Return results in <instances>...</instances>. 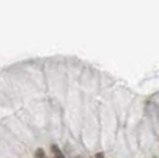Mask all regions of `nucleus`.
I'll return each instance as SVG.
<instances>
[{
	"label": "nucleus",
	"mask_w": 159,
	"mask_h": 158,
	"mask_svg": "<svg viewBox=\"0 0 159 158\" xmlns=\"http://www.w3.org/2000/svg\"><path fill=\"white\" fill-rule=\"evenodd\" d=\"M51 151H53V156H54V158H65V156H64V153L60 150V147H58L57 144H53V146H51Z\"/></svg>",
	"instance_id": "nucleus-1"
},
{
	"label": "nucleus",
	"mask_w": 159,
	"mask_h": 158,
	"mask_svg": "<svg viewBox=\"0 0 159 158\" xmlns=\"http://www.w3.org/2000/svg\"><path fill=\"white\" fill-rule=\"evenodd\" d=\"M35 158H47V157H46V153H44L43 148H38V150H36Z\"/></svg>",
	"instance_id": "nucleus-2"
},
{
	"label": "nucleus",
	"mask_w": 159,
	"mask_h": 158,
	"mask_svg": "<svg viewBox=\"0 0 159 158\" xmlns=\"http://www.w3.org/2000/svg\"><path fill=\"white\" fill-rule=\"evenodd\" d=\"M96 158H105V156H104L102 153H97L96 154Z\"/></svg>",
	"instance_id": "nucleus-3"
},
{
	"label": "nucleus",
	"mask_w": 159,
	"mask_h": 158,
	"mask_svg": "<svg viewBox=\"0 0 159 158\" xmlns=\"http://www.w3.org/2000/svg\"><path fill=\"white\" fill-rule=\"evenodd\" d=\"M154 158H155V157H154Z\"/></svg>",
	"instance_id": "nucleus-4"
}]
</instances>
